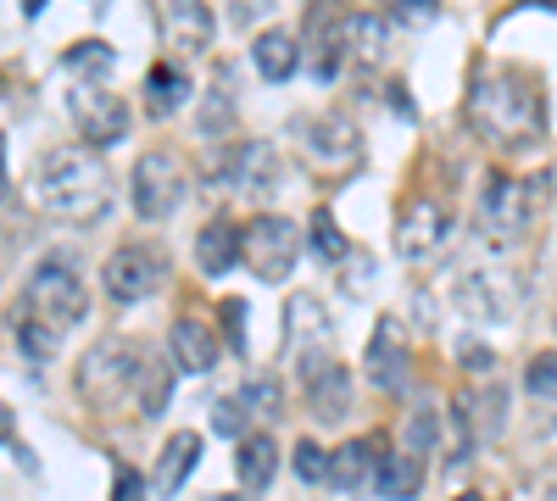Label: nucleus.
<instances>
[{
  "label": "nucleus",
  "instance_id": "nucleus-1",
  "mask_svg": "<svg viewBox=\"0 0 557 501\" xmlns=\"http://www.w3.org/2000/svg\"><path fill=\"white\" fill-rule=\"evenodd\" d=\"M469 128L496 151H524L546 134L541 78L519 67H480L469 78Z\"/></svg>",
  "mask_w": 557,
  "mask_h": 501
},
{
  "label": "nucleus",
  "instance_id": "nucleus-2",
  "mask_svg": "<svg viewBox=\"0 0 557 501\" xmlns=\"http://www.w3.org/2000/svg\"><path fill=\"white\" fill-rule=\"evenodd\" d=\"M34 190H39V206L51 212V217L84 223V217H101L107 212L112 178H107V162L89 151V146H57V151L39 156Z\"/></svg>",
  "mask_w": 557,
  "mask_h": 501
},
{
  "label": "nucleus",
  "instance_id": "nucleus-3",
  "mask_svg": "<svg viewBox=\"0 0 557 501\" xmlns=\"http://www.w3.org/2000/svg\"><path fill=\"white\" fill-rule=\"evenodd\" d=\"M541 212V185L519 173H502L491 167L485 185H480V235L491 240H519Z\"/></svg>",
  "mask_w": 557,
  "mask_h": 501
},
{
  "label": "nucleus",
  "instance_id": "nucleus-4",
  "mask_svg": "<svg viewBox=\"0 0 557 501\" xmlns=\"http://www.w3.org/2000/svg\"><path fill=\"white\" fill-rule=\"evenodd\" d=\"M207 185L228 190V196H246V201H262L278 185V151L268 140H235L207 167Z\"/></svg>",
  "mask_w": 557,
  "mask_h": 501
},
{
  "label": "nucleus",
  "instance_id": "nucleus-5",
  "mask_svg": "<svg viewBox=\"0 0 557 501\" xmlns=\"http://www.w3.org/2000/svg\"><path fill=\"white\" fill-rule=\"evenodd\" d=\"M134 212L146 217V223H162V217H173L178 206H184V190H190V178H184V162H178V151H146L134 162Z\"/></svg>",
  "mask_w": 557,
  "mask_h": 501
},
{
  "label": "nucleus",
  "instance_id": "nucleus-6",
  "mask_svg": "<svg viewBox=\"0 0 557 501\" xmlns=\"http://www.w3.org/2000/svg\"><path fill=\"white\" fill-rule=\"evenodd\" d=\"M301 262V229L278 212H262L246 223V267L257 273L262 285L290 279V267Z\"/></svg>",
  "mask_w": 557,
  "mask_h": 501
},
{
  "label": "nucleus",
  "instance_id": "nucleus-7",
  "mask_svg": "<svg viewBox=\"0 0 557 501\" xmlns=\"http://www.w3.org/2000/svg\"><path fill=\"white\" fill-rule=\"evenodd\" d=\"M23 301H28V306L45 317V324L57 329V335L78 329V324H84V312H89V290L78 285V273H73V267H62V262L34 267V279H28Z\"/></svg>",
  "mask_w": 557,
  "mask_h": 501
},
{
  "label": "nucleus",
  "instance_id": "nucleus-8",
  "mask_svg": "<svg viewBox=\"0 0 557 501\" xmlns=\"http://www.w3.org/2000/svg\"><path fill=\"white\" fill-rule=\"evenodd\" d=\"M330 340H335V324H330V306H323L312 290L307 296H290L285 301V346L296 356L301 379L330 368Z\"/></svg>",
  "mask_w": 557,
  "mask_h": 501
},
{
  "label": "nucleus",
  "instance_id": "nucleus-9",
  "mask_svg": "<svg viewBox=\"0 0 557 501\" xmlns=\"http://www.w3.org/2000/svg\"><path fill=\"white\" fill-rule=\"evenodd\" d=\"M296 140H301V156L318 173H351V167H362V134L341 112H318V117L296 123Z\"/></svg>",
  "mask_w": 557,
  "mask_h": 501
},
{
  "label": "nucleus",
  "instance_id": "nucleus-10",
  "mask_svg": "<svg viewBox=\"0 0 557 501\" xmlns=\"http://www.w3.org/2000/svg\"><path fill=\"white\" fill-rule=\"evenodd\" d=\"M139 362H146V351H139L134 340H101V346H89V356L78 362V390H84V401L107 406V401L123 396V390L134 396Z\"/></svg>",
  "mask_w": 557,
  "mask_h": 501
},
{
  "label": "nucleus",
  "instance_id": "nucleus-11",
  "mask_svg": "<svg viewBox=\"0 0 557 501\" xmlns=\"http://www.w3.org/2000/svg\"><path fill=\"white\" fill-rule=\"evenodd\" d=\"M307 45H312V78L335 84L341 62L351 51V12H346V0H312V7H307Z\"/></svg>",
  "mask_w": 557,
  "mask_h": 501
},
{
  "label": "nucleus",
  "instance_id": "nucleus-12",
  "mask_svg": "<svg viewBox=\"0 0 557 501\" xmlns=\"http://www.w3.org/2000/svg\"><path fill=\"white\" fill-rule=\"evenodd\" d=\"M67 112H73V123H78V140L89 146V151H101V146H117L123 134H128V101L123 96H112V89H101V84H78L73 96H67Z\"/></svg>",
  "mask_w": 557,
  "mask_h": 501
},
{
  "label": "nucleus",
  "instance_id": "nucleus-13",
  "mask_svg": "<svg viewBox=\"0 0 557 501\" xmlns=\"http://www.w3.org/2000/svg\"><path fill=\"white\" fill-rule=\"evenodd\" d=\"M162 273L168 267H162V251L157 246H117L107 256V267H101V285H107L112 301L134 306V301H151L162 290Z\"/></svg>",
  "mask_w": 557,
  "mask_h": 501
},
{
  "label": "nucleus",
  "instance_id": "nucleus-14",
  "mask_svg": "<svg viewBox=\"0 0 557 501\" xmlns=\"http://www.w3.org/2000/svg\"><path fill=\"white\" fill-rule=\"evenodd\" d=\"M446 235H451V206L435 201V196H412V201L401 206V217H396V251H401L407 262L435 256V251L446 246Z\"/></svg>",
  "mask_w": 557,
  "mask_h": 501
},
{
  "label": "nucleus",
  "instance_id": "nucleus-15",
  "mask_svg": "<svg viewBox=\"0 0 557 501\" xmlns=\"http://www.w3.org/2000/svg\"><path fill=\"white\" fill-rule=\"evenodd\" d=\"M151 12H157L162 39L178 57H201L212 45V34H218V17H212L207 0H151Z\"/></svg>",
  "mask_w": 557,
  "mask_h": 501
},
{
  "label": "nucleus",
  "instance_id": "nucleus-16",
  "mask_svg": "<svg viewBox=\"0 0 557 501\" xmlns=\"http://www.w3.org/2000/svg\"><path fill=\"white\" fill-rule=\"evenodd\" d=\"M362 379L380 385V390H407V329L401 317H380L374 324V340L362 351Z\"/></svg>",
  "mask_w": 557,
  "mask_h": 501
},
{
  "label": "nucleus",
  "instance_id": "nucleus-17",
  "mask_svg": "<svg viewBox=\"0 0 557 501\" xmlns=\"http://www.w3.org/2000/svg\"><path fill=\"white\" fill-rule=\"evenodd\" d=\"M385 458H391L385 435H362V440H346L341 451H330V485H335V490H346V496H357V490H368V485L380 479Z\"/></svg>",
  "mask_w": 557,
  "mask_h": 501
},
{
  "label": "nucleus",
  "instance_id": "nucleus-18",
  "mask_svg": "<svg viewBox=\"0 0 557 501\" xmlns=\"http://www.w3.org/2000/svg\"><path fill=\"white\" fill-rule=\"evenodd\" d=\"M240 262H246V229L228 223V217H212L196 235V267L207 273V279H223V273H235Z\"/></svg>",
  "mask_w": 557,
  "mask_h": 501
},
{
  "label": "nucleus",
  "instance_id": "nucleus-19",
  "mask_svg": "<svg viewBox=\"0 0 557 501\" xmlns=\"http://www.w3.org/2000/svg\"><path fill=\"white\" fill-rule=\"evenodd\" d=\"M168 356H173L178 374H207L212 362H218V335L201 324V317H173V329H168Z\"/></svg>",
  "mask_w": 557,
  "mask_h": 501
},
{
  "label": "nucleus",
  "instance_id": "nucleus-20",
  "mask_svg": "<svg viewBox=\"0 0 557 501\" xmlns=\"http://www.w3.org/2000/svg\"><path fill=\"white\" fill-rule=\"evenodd\" d=\"M196 463H201V435H196V429H178V435L162 446L157 468H151V490H157V496H178L184 479L196 474Z\"/></svg>",
  "mask_w": 557,
  "mask_h": 501
},
{
  "label": "nucleus",
  "instance_id": "nucleus-21",
  "mask_svg": "<svg viewBox=\"0 0 557 501\" xmlns=\"http://www.w3.org/2000/svg\"><path fill=\"white\" fill-rule=\"evenodd\" d=\"M351 368H341V362H330L323 374L307 379V401H312V418L318 424H341L351 413Z\"/></svg>",
  "mask_w": 557,
  "mask_h": 501
},
{
  "label": "nucleus",
  "instance_id": "nucleus-22",
  "mask_svg": "<svg viewBox=\"0 0 557 501\" xmlns=\"http://www.w3.org/2000/svg\"><path fill=\"white\" fill-rule=\"evenodd\" d=\"M507 290H513V285H507L502 273H469V279L457 285V306L469 312V317H480V324H485V317H491V324H502V317L513 312Z\"/></svg>",
  "mask_w": 557,
  "mask_h": 501
},
{
  "label": "nucleus",
  "instance_id": "nucleus-23",
  "mask_svg": "<svg viewBox=\"0 0 557 501\" xmlns=\"http://www.w3.org/2000/svg\"><path fill=\"white\" fill-rule=\"evenodd\" d=\"M251 62H257V73H262L268 84H285V78H296V67H301V45H296V34H285V28H262V34L251 39Z\"/></svg>",
  "mask_w": 557,
  "mask_h": 501
},
{
  "label": "nucleus",
  "instance_id": "nucleus-24",
  "mask_svg": "<svg viewBox=\"0 0 557 501\" xmlns=\"http://www.w3.org/2000/svg\"><path fill=\"white\" fill-rule=\"evenodd\" d=\"M7 329H12V340H17V351L28 356V362H51L57 356V346H62V335L51 329V324H45V317L17 296L12 301V312H7Z\"/></svg>",
  "mask_w": 557,
  "mask_h": 501
},
{
  "label": "nucleus",
  "instance_id": "nucleus-25",
  "mask_svg": "<svg viewBox=\"0 0 557 501\" xmlns=\"http://www.w3.org/2000/svg\"><path fill=\"white\" fill-rule=\"evenodd\" d=\"M235 474H240V485H246L251 496L273 485V474H278V440H273L268 429H257V435L240 440V451H235Z\"/></svg>",
  "mask_w": 557,
  "mask_h": 501
},
{
  "label": "nucleus",
  "instance_id": "nucleus-26",
  "mask_svg": "<svg viewBox=\"0 0 557 501\" xmlns=\"http://www.w3.org/2000/svg\"><path fill=\"white\" fill-rule=\"evenodd\" d=\"M228 73H235V67H218L207 101H201V117H196V128L207 134V140H218V134H235V78H228Z\"/></svg>",
  "mask_w": 557,
  "mask_h": 501
},
{
  "label": "nucleus",
  "instance_id": "nucleus-27",
  "mask_svg": "<svg viewBox=\"0 0 557 501\" xmlns=\"http://www.w3.org/2000/svg\"><path fill=\"white\" fill-rule=\"evenodd\" d=\"M184 101H190V78H184L173 62H157L146 73V112L151 117H173Z\"/></svg>",
  "mask_w": 557,
  "mask_h": 501
},
{
  "label": "nucleus",
  "instance_id": "nucleus-28",
  "mask_svg": "<svg viewBox=\"0 0 557 501\" xmlns=\"http://www.w3.org/2000/svg\"><path fill=\"white\" fill-rule=\"evenodd\" d=\"M374 490L385 501H412L418 490H424V458H412V451H391L380 479H374Z\"/></svg>",
  "mask_w": 557,
  "mask_h": 501
},
{
  "label": "nucleus",
  "instance_id": "nucleus-29",
  "mask_svg": "<svg viewBox=\"0 0 557 501\" xmlns=\"http://www.w3.org/2000/svg\"><path fill=\"white\" fill-rule=\"evenodd\" d=\"M462 396H469L474 435H480V440H496V435H502V424H507V390L491 379V385H469Z\"/></svg>",
  "mask_w": 557,
  "mask_h": 501
},
{
  "label": "nucleus",
  "instance_id": "nucleus-30",
  "mask_svg": "<svg viewBox=\"0 0 557 501\" xmlns=\"http://www.w3.org/2000/svg\"><path fill=\"white\" fill-rule=\"evenodd\" d=\"M62 67L78 73V78H89V84H101L117 67V51H112L107 39H78V45H67V51H62Z\"/></svg>",
  "mask_w": 557,
  "mask_h": 501
},
{
  "label": "nucleus",
  "instance_id": "nucleus-31",
  "mask_svg": "<svg viewBox=\"0 0 557 501\" xmlns=\"http://www.w3.org/2000/svg\"><path fill=\"white\" fill-rule=\"evenodd\" d=\"M307 246H312V256L335 262V267L351 256V240H346V229L335 223V212H330V206H318V212H312V223H307Z\"/></svg>",
  "mask_w": 557,
  "mask_h": 501
},
{
  "label": "nucleus",
  "instance_id": "nucleus-32",
  "mask_svg": "<svg viewBox=\"0 0 557 501\" xmlns=\"http://www.w3.org/2000/svg\"><path fill=\"white\" fill-rule=\"evenodd\" d=\"M168 396H173V385H168V368L162 362H139V374H134V401H139V413L146 418H157L162 406H168Z\"/></svg>",
  "mask_w": 557,
  "mask_h": 501
},
{
  "label": "nucleus",
  "instance_id": "nucleus-33",
  "mask_svg": "<svg viewBox=\"0 0 557 501\" xmlns=\"http://www.w3.org/2000/svg\"><path fill=\"white\" fill-rule=\"evenodd\" d=\"M240 406H246V413L262 424V418H278V413H285V390H278V379H246L240 385Z\"/></svg>",
  "mask_w": 557,
  "mask_h": 501
},
{
  "label": "nucleus",
  "instance_id": "nucleus-34",
  "mask_svg": "<svg viewBox=\"0 0 557 501\" xmlns=\"http://www.w3.org/2000/svg\"><path fill=\"white\" fill-rule=\"evenodd\" d=\"M351 57H362V62H380L385 57V17L380 12L351 17Z\"/></svg>",
  "mask_w": 557,
  "mask_h": 501
},
{
  "label": "nucleus",
  "instance_id": "nucleus-35",
  "mask_svg": "<svg viewBox=\"0 0 557 501\" xmlns=\"http://www.w3.org/2000/svg\"><path fill=\"white\" fill-rule=\"evenodd\" d=\"M441 440V418L430 413V406H418V413L401 424V451H412V458H430Z\"/></svg>",
  "mask_w": 557,
  "mask_h": 501
},
{
  "label": "nucleus",
  "instance_id": "nucleus-36",
  "mask_svg": "<svg viewBox=\"0 0 557 501\" xmlns=\"http://www.w3.org/2000/svg\"><path fill=\"white\" fill-rule=\"evenodd\" d=\"M380 12L396 28H424V23L441 17V0H380Z\"/></svg>",
  "mask_w": 557,
  "mask_h": 501
},
{
  "label": "nucleus",
  "instance_id": "nucleus-37",
  "mask_svg": "<svg viewBox=\"0 0 557 501\" xmlns=\"http://www.w3.org/2000/svg\"><path fill=\"white\" fill-rule=\"evenodd\" d=\"M524 390H530V401H552V406H557V351L530 356V368H524Z\"/></svg>",
  "mask_w": 557,
  "mask_h": 501
},
{
  "label": "nucleus",
  "instance_id": "nucleus-38",
  "mask_svg": "<svg viewBox=\"0 0 557 501\" xmlns=\"http://www.w3.org/2000/svg\"><path fill=\"white\" fill-rule=\"evenodd\" d=\"M296 479L301 485H330V451H323L318 440H296Z\"/></svg>",
  "mask_w": 557,
  "mask_h": 501
},
{
  "label": "nucleus",
  "instance_id": "nucleus-39",
  "mask_svg": "<svg viewBox=\"0 0 557 501\" xmlns=\"http://www.w3.org/2000/svg\"><path fill=\"white\" fill-rule=\"evenodd\" d=\"M223 340H228V351H235V356L251 351V340H246V301L240 296L223 301Z\"/></svg>",
  "mask_w": 557,
  "mask_h": 501
},
{
  "label": "nucleus",
  "instance_id": "nucleus-40",
  "mask_svg": "<svg viewBox=\"0 0 557 501\" xmlns=\"http://www.w3.org/2000/svg\"><path fill=\"white\" fill-rule=\"evenodd\" d=\"M246 418H251V413L240 406V396L212 406V424H218V435H228V440H246Z\"/></svg>",
  "mask_w": 557,
  "mask_h": 501
},
{
  "label": "nucleus",
  "instance_id": "nucleus-41",
  "mask_svg": "<svg viewBox=\"0 0 557 501\" xmlns=\"http://www.w3.org/2000/svg\"><path fill=\"white\" fill-rule=\"evenodd\" d=\"M146 474H134V468H117V479H112V501H146Z\"/></svg>",
  "mask_w": 557,
  "mask_h": 501
},
{
  "label": "nucleus",
  "instance_id": "nucleus-42",
  "mask_svg": "<svg viewBox=\"0 0 557 501\" xmlns=\"http://www.w3.org/2000/svg\"><path fill=\"white\" fill-rule=\"evenodd\" d=\"M462 362H469V368H480V374H485V368H496V356H491L485 346H462Z\"/></svg>",
  "mask_w": 557,
  "mask_h": 501
},
{
  "label": "nucleus",
  "instance_id": "nucleus-43",
  "mask_svg": "<svg viewBox=\"0 0 557 501\" xmlns=\"http://www.w3.org/2000/svg\"><path fill=\"white\" fill-rule=\"evenodd\" d=\"M391 107H396V112L412 123V96H407V84H391Z\"/></svg>",
  "mask_w": 557,
  "mask_h": 501
},
{
  "label": "nucleus",
  "instance_id": "nucleus-44",
  "mask_svg": "<svg viewBox=\"0 0 557 501\" xmlns=\"http://www.w3.org/2000/svg\"><path fill=\"white\" fill-rule=\"evenodd\" d=\"M0 440H12V406L0 401Z\"/></svg>",
  "mask_w": 557,
  "mask_h": 501
},
{
  "label": "nucleus",
  "instance_id": "nucleus-45",
  "mask_svg": "<svg viewBox=\"0 0 557 501\" xmlns=\"http://www.w3.org/2000/svg\"><path fill=\"white\" fill-rule=\"evenodd\" d=\"M0 196H7V146H0Z\"/></svg>",
  "mask_w": 557,
  "mask_h": 501
},
{
  "label": "nucleus",
  "instance_id": "nucleus-46",
  "mask_svg": "<svg viewBox=\"0 0 557 501\" xmlns=\"http://www.w3.org/2000/svg\"><path fill=\"white\" fill-rule=\"evenodd\" d=\"M546 501H557V468L546 474Z\"/></svg>",
  "mask_w": 557,
  "mask_h": 501
},
{
  "label": "nucleus",
  "instance_id": "nucleus-47",
  "mask_svg": "<svg viewBox=\"0 0 557 501\" xmlns=\"http://www.w3.org/2000/svg\"><path fill=\"white\" fill-rule=\"evenodd\" d=\"M39 7H45V0H23V12H28V17H39Z\"/></svg>",
  "mask_w": 557,
  "mask_h": 501
},
{
  "label": "nucleus",
  "instance_id": "nucleus-48",
  "mask_svg": "<svg viewBox=\"0 0 557 501\" xmlns=\"http://www.w3.org/2000/svg\"><path fill=\"white\" fill-rule=\"evenodd\" d=\"M212 501H251V490H240V496H212Z\"/></svg>",
  "mask_w": 557,
  "mask_h": 501
},
{
  "label": "nucleus",
  "instance_id": "nucleus-49",
  "mask_svg": "<svg viewBox=\"0 0 557 501\" xmlns=\"http://www.w3.org/2000/svg\"><path fill=\"white\" fill-rule=\"evenodd\" d=\"M457 501H485V496H474V490H462V496H457Z\"/></svg>",
  "mask_w": 557,
  "mask_h": 501
}]
</instances>
